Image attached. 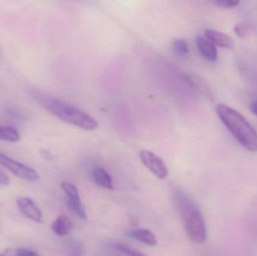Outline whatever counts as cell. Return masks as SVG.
<instances>
[{
  "label": "cell",
  "instance_id": "cell-1",
  "mask_svg": "<svg viewBox=\"0 0 257 256\" xmlns=\"http://www.w3.org/2000/svg\"><path fill=\"white\" fill-rule=\"evenodd\" d=\"M217 115L234 138L244 148L257 152V133L242 114L227 105L220 104L216 108Z\"/></svg>",
  "mask_w": 257,
  "mask_h": 256
},
{
  "label": "cell",
  "instance_id": "cell-2",
  "mask_svg": "<svg viewBox=\"0 0 257 256\" xmlns=\"http://www.w3.org/2000/svg\"><path fill=\"white\" fill-rule=\"evenodd\" d=\"M175 197L187 235L194 243H205L207 238L206 225L197 204L184 192H177Z\"/></svg>",
  "mask_w": 257,
  "mask_h": 256
},
{
  "label": "cell",
  "instance_id": "cell-3",
  "mask_svg": "<svg viewBox=\"0 0 257 256\" xmlns=\"http://www.w3.org/2000/svg\"><path fill=\"white\" fill-rule=\"evenodd\" d=\"M39 99L51 113L66 123L84 130H94L98 127V123L93 117L62 99L47 96H39Z\"/></svg>",
  "mask_w": 257,
  "mask_h": 256
},
{
  "label": "cell",
  "instance_id": "cell-4",
  "mask_svg": "<svg viewBox=\"0 0 257 256\" xmlns=\"http://www.w3.org/2000/svg\"><path fill=\"white\" fill-rule=\"evenodd\" d=\"M0 165L7 168L16 177L28 181H36L39 178V174L33 168L24 165L0 152Z\"/></svg>",
  "mask_w": 257,
  "mask_h": 256
},
{
  "label": "cell",
  "instance_id": "cell-5",
  "mask_svg": "<svg viewBox=\"0 0 257 256\" xmlns=\"http://www.w3.org/2000/svg\"><path fill=\"white\" fill-rule=\"evenodd\" d=\"M139 157L142 163L157 177L166 179L169 175V170L164 161L153 152L148 150H142L139 153Z\"/></svg>",
  "mask_w": 257,
  "mask_h": 256
},
{
  "label": "cell",
  "instance_id": "cell-6",
  "mask_svg": "<svg viewBox=\"0 0 257 256\" xmlns=\"http://www.w3.org/2000/svg\"><path fill=\"white\" fill-rule=\"evenodd\" d=\"M61 188L67 196V204L72 212L82 219H87L85 209L81 202L76 186L69 182H63Z\"/></svg>",
  "mask_w": 257,
  "mask_h": 256
},
{
  "label": "cell",
  "instance_id": "cell-7",
  "mask_svg": "<svg viewBox=\"0 0 257 256\" xmlns=\"http://www.w3.org/2000/svg\"><path fill=\"white\" fill-rule=\"evenodd\" d=\"M17 204L19 207L20 211L23 215L36 222H43V216L39 207L36 203L29 198H20L17 200Z\"/></svg>",
  "mask_w": 257,
  "mask_h": 256
},
{
  "label": "cell",
  "instance_id": "cell-8",
  "mask_svg": "<svg viewBox=\"0 0 257 256\" xmlns=\"http://www.w3.org/2000/svg\"><path fill=\"white\" fill-rule=\"evenodd\" d=\"M184 79L193 90H196L198 93L208 99H212L213 93L211 87L205 79L193 74H186Z\"/></svg>",
  "mask_w": 257,
  "mask_h": 256
},
{
  "label": "cell",
  "instance_id": "cell-9",
  "mask_svg": "<svg viewBox=\"0 0 257 256\" xmlns=\"http://www.w3.org/2000/svg\"><path fill=\"white\" fill-rule=\"evenodd\" d=\"M196 47L201 55L209 62H215L217 60V50L215 45L208 39L199 36L196 41Z\"/></svg>",
  "mask_w": 257,
  "mask_h": 256
},
{
  "label": "cell",
  "instance_id": "cell-10",
  "mask_svg": "<svg viewBox=\"0 0 257 256\" xmlns=\"http://www.w3.org/2000/svg\"><path fill=\"white\" fill-rule=\"evenodd\" d=\"M205 35L208 40L220 48L226 49H232L234 48V42L232 38L225 33L208 29L205 30Z\"/></svg>",
  "mask_w": 257,
  "mask_h": 256
},
{
  "label": "cell",
  "instance_id": "cell-11",
  "mask_svg": "<svg viewBox=\"0 0 257 256\" xmlns=\"http://www.w3.org/2000/svg\"><path fill=\"white\" fill-rule=\"evenodd\" d=\"M73 222L70 218L66 214H61L57 218L51 225V229L54 234L63 237L67 235L73 228Z\"/></svg>",
  "mask_w": 257,
  "mask_h": 256
},
{
  "label": "cell",
  "instance_id": "cell-12",
  "mask_svg": "<svg viewBox=\"0 0 257 256\" xmlns=\"http://www.w3.org/2000/svg\"><path fill=\"white\" fill-rule=\"evenodd\" d=\"M128 236L149 246H155L157 243V239L155 234L152 231L145 228L130 230L128 231Z\"/></svg>",
  "mask_w": 257,
  "mask_h": 256
},
{
  "label": "cell",
  "instance_id": "cell-13",
  "mask_svg": "<svg viewBox=\"0 0 257 256\" xmlns=\"http://www.w3.org/2000/svg\"><path fill=\"white\" fill-rule=\"evenodd\" d=\"M93 178L98 186L109 190L114 189L112 178L108 172H107L106 170L104 169L103 168L97 167L94 168L93 171Z\"/></svg>",
  "mask_w": 257,
  "mask_h": 256
},
{
  "label": "cell",
  "instance_id": "cell-14",
  "mask_svg": "<svg viewBox=\"0 0 257 256\" xmlns=\"http://www.w3.org/2000/svg\"><path fill=\"white\" fill-rule=\"evenodd\" d=\"M21 136L19 132L12 127L0 126V140L1 141H9V142H17L19 141Z\"/></svg>",
  "mask_w": 257,
  "mask_h": 256
},
{
  "label": "cell",
  "instance_id": "cell-15",
  "mask_svg": "<svg viewBox=\"0 0 257 256\" xmlns=\"http://www.w3.org/2000/svg\"><path fill=\"white\" fill-rule=\"evenodd\" d=\"M111 249L117 251V252H120V253L124 254V255H133V256H140L144 255L142 252H139L137 249L128 246V245L124 244V243H119V242H114L108 244Z\"/></svg>",
  "mask_w": 257,
  "mask_h": 256
},
{
  "label": "cell",
  "instance_id": "cell-16",
  "mask_svg": "<svg viewBox=\"0 0 257 256\" xmlns=\"http://www.w3.org/2000/svg\"><path fill=\"white\" fill-rule=\"evenodd\" d=\"M173 48L175 54L179 57H182V58L187 57L189 53H190L187 42L185 41L181 40V39L174 42Z\"/></svg>",
  "mask_w": 257,
  "mask_h": 256
},
{
  "label": "cell",
  "instance_id": "cell-17",
  "mask_svg": "<svg viewBox=\"0 0 257 256\" xmlns=\"http://www.w3.org/2000/svg\"><path fill=\"white\" fill-rule=\"evenodd\" d=\"M3 255L29 256L38 255L36 251L24 248H16V249H8L5 251Z\"/></svg>",
  "mask_w": 257,
  "mask_h": 256
},
{
  "label": "cell",
  "instance_id": "cell-18",
  "mask_svg": "<svg viewBox=\"0 0 257 256\" xmlns=\"http://www.w3.org/2000/svg\"><path fill=\"white\" fill-rule=\"evenodd\" d=\"M216 4L222 8H233L238 6L240 0H214Z\"/></svg>",
  "mask_w": 257,
  "mask_h": 256
},
{
  "label": "cell",
  "instance_id": "cell-19",
  "mask_svg": "<svg viewBox=\"0 0 257 256\" xmlns=\"http://www.w3.org/2000/svg\"><path fill=\"white\" fill-rule=\"evenodd\" d=\"M234 30H235V33H236L238 38L244 39V38L247 36V29L242 24H236L235 27H234Z\"/></svg>",
  "mask_w": 257,
  "mask_h": 256
},
{
  "label": "cell",
  "instance_id": "cell-20",
  "mask_svg": "<svg viewBox=\"0 0 257 256\" xmlns=\"http://www.w3.org/2000/svg\"><path fill=\"white\" fill-rule=\"evenodd\" d=\"M10 184V178L9 176L0 169V186H9Z\"/></svg>",
  "mask_w": 257,
  "mask_h": 256
},
{
  "label": "cell",
  "instance_id": "cell-21",
  "mask_svg": "<svg viewBox=\"0 0 257 256\" xmlns=\"http://www.w3.org/2000/svg\"><path fill=\"white\" fill-rule=\"evenodd\" d=\"M3 255V254H0V255Z\"/></svg>",
  "mask_w": 257,
  "mask_h": 256
}]
</instances>
